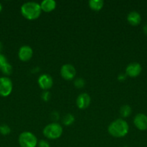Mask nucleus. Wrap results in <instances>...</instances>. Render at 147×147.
<instances>
[{
  "label": "nucleus",
  "instance_id": "f257e3e1",
  "mask_svg": "<svg viewBox=\"0 0 147 147\" xmlns=\"http://www.w3.org/2000/svg\"><path fill=\"white\" fill-rule=\"evenodd\" d=\"M108 130L110 134L113 137L121 138L128 133L129 126L123 119H118L109 125Z\"/></svg>",
  "mask_w": 147,
  "mask_h": 147
},
{
  "label": "nucleus",
  "instance_id": "f03ea898",
  "mask_svg": "<svg viewBox=\"0 0 147 147\" xmlns=\"http://www.w3.org/2000/svg\"><path fill=\"white\" fill-rule=\"evenodd\" d=\"M40 4L35 1H27L21 7V14L25 19L34 20L38 18L41 14Z\"/></svg>",
  "mask_w": 147,
  "mask_h": 147
},
{
  "label": "nucleus",
  "instance_id": "7ed1b4c3",
  "mask_svg": "<svg viewBox=\"0 0 147 147\" xmlns=\"http://www.w3.org/2000/svg\"><path fill=\"white\" fill-rule=\"evenodd\" d=\"M43 134L48 139L54 140V139H57L61 137L63 134V128L59 123L53 122V123H50L45 126L43 131Z\"/></svg>",
  "mask_w": 147,
  "mask_h": 147
},
{
  "label": "nucleus",
  "instance_id": "20e7f679",
  "mask_svg": "<svg viewBox=\"0 0 147 147\" xmlns=\"http://www.w3.org/2000/svg\"><path fill=\"white\" fill-rule=\"evenodd\" d=\"M18 142L20 147H36L38 143L37 137L30 131H24L20 134Z\"/></svg>",
  "mask_w": 147,
  "mask_h": 147
},
{
  "label": "nucleus",
  "instance_id": "39448f33",
  "mask_svg": "<svg viewBox=\"0 0 147 147\" xmlns=\"http://www.w3.org/2000/svg\"><path fill=\"white\" fill-rule=\"evenodd\" d=\"M13 84L11 79L7 76L0 78V96L7 97L11 94L12 91Z\"/></svg>",
  "mask_w": 147,
  "mask_h": 147
},
{
  "label": "nucleus",
  "instance_id": "423d86ee",
  "mask_svg": "<svg viewBox=\"0 0 147 147\" xmlns=\"http://www.w3.org/2000/svg\"><path fill=\"white\" fill-rule=\"evenodd\" d=\"M61 76L66 80H71L74 79L76 76V69L72 65L65 64L61 67Z\"/></svg>",
  "mask_w": 147,
  "mask_h": 147
},
{
  "label": "nucleus",
  "instance_id": "0eeeda50",
  "mask_svg": "<svg viewBox=\"0 0 147 147\" xmlns=\"http://www.w3.org/2000/svg\"><path fill=\"white\" fill-rule=\"evenodd\" d=\"M37 83H38L40 88L44 90H47L52 88L53 84V80L51 76H49L48 74H43L38 78Z\"/></svg>",
  "mask_w": 147,
  "mask_h": 147
},
{
  "label": "nucleus",
  "instance_id": "6e6552de",
  "mask_svg": "<svg viewBox=\"0 0 147 147\" xmlns=\"http://www.w3.org/2000/svg\"><path fill=\"white\" fill-rule=\"evenodd\" d=\"M141 70H142V67L139 63H131L126 67L125 74L129 77L135 78L141 74Z\"/></svg>",
  "mask_w": 147,
  "mask_h": 147
},
{
  "label": "nucleus",
  "instance_id": "1a4fd4ad",
  "mask_svg": "<svg viewBox=\"0 0 147 147\" xmlns=\"http://www.w3.org/2000/svg\"><path fill=\"white\" fill-rule=\"evenodd\" d=\"M33 50L28 45H23L20 48L18 52V57L21 61L27 62L32 58Z\"/></svg>",
  "mask_w": 147,
  "mask_h": 147
},
{
  "label": "nucleus",
  "instance_id": "9d476101",
  "mask_svg": "<svg viewBox=\"0 0 147 147\" xmlns=\"http://www.w3.org/2000/svg\"><path fill=\"white\" fill-rule=\"evenodd\" d=\"M133 123L135 127L141 131L147 129V116L144 113H138L133 119Z\"/></svg>",
  "mask_w": 147,
  "mask_h": 147
},
{
  "label": "nucleus",
  "instance_id": "9b49d317",
  "mask_svg": "<svg viewBox=\"0 0 147 147\" xmlns=\"http://www.w3.org/2000/svg\"><path fill=\"white\" fill-rule=\"evenodd\" d=\"M91 98L87 93H82L76 98V106L79 109H85L89 106Z\"/></svg>",
  "mask_w": 147,
  "mask_h": 147
},
{
  "label": "nucleus",
  "instance_id": "f8f14e48",
  "mask_svg": "<svg viewBox=\"0 0 147 147\" xmlns=\"http://www.w3.org/2000/svg\"><path fill=\"white\" fill-rule=\"evenodd\" d=\"M127 20L130 24L133 26H137L141 23V17L138 12L135 11H131L127 16Z\"/></svg>",
  "mask_w": 147,
  "mask_h": 147
},
{
  "label": "nucleus",
  "instance_id": "ddd939ff",
  "mask_svg": "<svg viewBox=\"0 0 147 147\" xmlns=\"http://www.w3.org/2000/svg\"><path fill=\"white\" fill-rule=\"evenodd\" d=\"M40 4L42 11L46 12H50L53 11L56 7V3L54 0H44Z\"/></svg>",
  "mask_w": 147,
  "mask_h": 147
},
{
  "label": "nucleus",
  "instance_id": "4468645a",
  "mask_svg": "<svg viewBox=\"0 0 147 147\" xmlns=\"http://www.w3.org/2000/svg\"><path fill=\"white\" fill-rule=\"evenodd\" d=\"M104 1L102 0H90L89 1V7L95 11H99L103 7Z\"/></svg>",
  "mask_w": 147,
  "mask_h": 147
},
{
  "label": "nucleus",
  "instance_id": "2eb2a0df",
  "mask_svg": "<svg viewBox=\"0 0 147 147\" xmlns=\"http://www.w3.org/2000/svg\"><path fill=\"white\" fill-rule=\"evenodd\" d=\"M131 113H132V109L128 105H124L120 109V113L124 118L128 117Z\"/></svg>",
  "mask_w": 147,
  "mask_h": 147
},
{
  "label": "nucleus",
  "instance_id": "dca6fc26",
  "mask_svg": "<svg viewBox=\"0 0 147 147\" xmlns=\"http://www.w3.org/2000/svg\"><path fill=\"white\" fill-rule=\"evenodd\" d=\"M62 121L65 126H70L74 121V116L71 113H67L63 116Z\"/></svg>",
  "mask_w": 147,
  "mask_h": 147
},
{
  "label": "nucleus",
  "instance_id": "f3484780",
  "mask_svg": "<svg viewBox=\"0 0 147 147\" xmlns=\"http://www.w3.org/2000/svg\"><path fill=\"white\" fill-rule=\"evenodd\" d=\"M12 66L9 63H7L4 66L2 67V68L1 69V71L2 72V73L5 76H10L12 73Z\"/></svg>",
  "mask_w": 147,
  "mask_h": 147
},
{
  "label": "nucleus",
  "instance_id": "a211bd4d",
  "mask_svg": "<svg viewBox=\"0 0 147 147\" xmlns=\"http://www.w3.org/2000/svg\"><path fill=\"white\" fill-rule=\"evenodd\" d=\"M10 132H11V129H10L8 125L2 124L0 126V134H1L6 136V135L10 134Z\"/></svg>",
  "mask_w": 147,
  "mask_h": 147
},
{
  "label": "nucleus",
  "instance_id": "6ab92c4d",
  "mask_svg": "<svg viewBox=\"0 0 147 147\" xmlns=\"http://www.w3.org/2000/svg\"><path fill=\"white\" fill-rule=\"evenodd\" d=\"M85 81L83 78H76L74 81V86H76L77 88H82L84 86Z\"/></svg>",
  "mask_w": 147,
  "mask_h": 147
},
{
  "label": "nucleus",
  "instance_id": "aec40b11",
  "mask_svg": "<svg viewBox=\"0 0 147 147\" xmlns=\"http://www.w3.org/2000/svg\"><path fill=\"white\" fill-rule=\"evenodd\" d=\"M7 63H8L7 60V58H6L5 56L4 55H2L1 53H0V70L2 68L3 66L6 64Z\"/></svg>",
  "mask_w": 147,
  "mask_h": 147
},
{
  "label": "nucleus",
  "instance_id": "412c9836",
  "mask_svg": "<svg viewBox=\"0 0 147 147\" xmlns=\"http://www.w3.org/2000/svg\"><path fill=\"white\" fill-rule=\"evenodd\" d=\"M41 98L44 101H48V100H50V93H49V91H44L41 95Z\"/></svg>",
  "mask_w": 147,
  "mask_h": 147
},
{
  "label": "nucleus",
  "instance_id": "4be33fe9",
  "mask_svg": "<svg viewBox=\"0 0 147 147\" xmlns=\"http://www.w3.org/2000/svg\"><path fill=\"white\" fill-rule=\"evenodd\" d=\"M37 147H50L48 142L46 140H40L37 143Z\"/></svg>",
  "mask_w": 147,
  "mask_h": 147
},
{
  "label": "nucleus",
  "instance_id": "5701e85b",
  "mask_svg": "<svg viewBox=\"0 0 147 147\" xmlns=\"http://www.w3.org/2000/svg\"><path fill=\"white\" fill-rule=\"evenodd\" d=\"M51 118H52V119H53L54 121L59 120V113H58V112H56V111L53 112V113H51Z\"/></svg>",
  "mask_w": 147,
  "mask_h": 147
},
{
  "label": "nucleus",
  "instance_id": "b1692460",
  "mask_svg": "<svg viewBox=\"0 0 147 147\" xmlns=\"http://www.w3.org/2000/svg\"><path fill=\"white\" fill-rule=\"evenodd\" d=\"M126 78V74H123V73H121V74H119L118 76V79L120 80V81H123Z\"/></svg>",
  "mask_w": 147,
  "mask_h": 147
},
{
  "label": "nucleus",
  "instance_id": "393cba45",
  "mask_svg": "<svg viewBox=\"0 0 147 147\" xmlns=\"http://www.w3.org/2000/svg\"><path fill=\"white\" fill-rule=\"evenodd\" d=\"M143 30H144V33H145V34L147 35V24H146V25H144V29H143Z\"/></svg>",
  "mask_w": 147,
  "mask_h": 147
},
{
  "label": "nucleus",
  "instance_id": "a878e982",
  "mask_svg": "<svg viewBox=\"0 0 147 147\" xmlns=\"http://www.w3.org/2000/svg\"><path fill=\"white\" fill-rule=\"evenodd\" d=\"M2 50H3V45L2 43L0 42V53H1V52L2 51Z\"/></svg>",
  "mask_w": 147,
  "mask_h": 147
},
{
  "label": "nucleus",
  "instance_id": "bb28decb",
  "mask_svg": "<svg viewBox=\"0 0 147 147\" xmlns=\"http://www.w3.org/2000/svg\"><path fill=\"white\" fill-rule=\"evenodd\" d=\"M1 10H2V4H1V3H0V12H1Z\"/></svg>",
  "mask_w": 147,
  "mask_h": 147
}]
</instances>
